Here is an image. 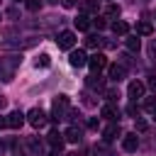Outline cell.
<instances>
[{"instance_id": "cell-1", "label": "cell", "mask_w": 156, "mask_h": 156, "mask_svg": "<svg viewBox=\"0 0 156 156\" xmlns=\"http://www.w3.org/2000/svg\"><path fill=\"white\" fill-rule=\"evenodd\" d=\"M20 63H22V56H20V54H10V56H0V80H5V83H10V80L15 78V73H17V68H20Z\"/></svg>"}, {"instance_id": "cell-2", "label": "cell", "mask_w": 156, "mask_h": 156, "mask_svg": "<svg viewBox=\"0 0 156 156\" xmlns=\"http://www.w3.org/2000/svg\"><path fill=\"white\" fill-rule=\"evenodd\" d=\"M51 115H54V119L58 122V119H63L66 117V112H68V95H58V98H54V105H51Z\"/></svg>"}, {"instance_id": "cell-3", "label": "cell", "mask_w": 156, "mask_h": 156, "mask_svg": "<svg viewBox=\"0 0 156 156\" xmlns=\"http://www.w3.org/2000/svg\"><path fill=\"white\" fill-rule=\"evenodd\" d=\"M24 117H27V122H29L34 129H39V127H44V124H46V112H44V110H39V107H32Z\"/></svg>"}, {"instance_id": "cell-4", "label": "cell", "mask_w": 156, "mask_h": 156, "mask_svg": "<svg viewBox=\"0 0 156 156\" xmlns=\"http://www.w3.org/2000/svg\"><path fill=\"white\" fill-rule=\"evenodd\" d=\"M88 66H90L93 73H100L102 68H107V56L105 54H93V56H88Z\"/></svg>"}, {"instance_id": "cell-5", "label": "cell", "mask_w": 156, "mask_h": 156, "mask_svg": "<svg viewBox=\"0 0 156 156\" xmlns=\"http://www.w3.org/2000/svg\"><path fill=\"white\" fill-rule=\"evenodd\" d=\"M56 44H58V49H73V44H76V34H73V32H68V29L58 32Z\"/></svg>"}, {"instance_id": "cell-6", "label": "cell", "mask_w": 156, "mask_h": 156, "mask_svg": "<svg viewBox=\"0 0 156 156\" xmlns=\"http://www.w3.org/2000/svg\"><path fill=\"white\" fill-rule=\"evenodd\" d=\"M124 76H127V68H124L122 63H112V66H107V78H110L112 83H119Z\"/></svg>"}, {"instance_id": "cell-7", "label": "cell", "mask_w": 156, "mask_h": 156, "mask_svg": "<svg viewBox=\"0 0 156 156\" xmlns=\"http://www.w3.org/2000/svg\"><path fill=\"white\" fill-rule=\"evenodd\" d=\"M68 63L73 66V68H80V66H85L88 63V56H85V51H71V56H68Z\"/></svg>"}, {"instance_id": "cell-8", "label": "cell", "mask_w": 156, "mask_h": 156, "mask_svg": "<svg viewBox=\"0 0 156 156\" xmlns=\"http://www.w3.org/2000/svg\"><path fill=\"white\" fill-rule=\"evenodd\" d=\"M127 95H129V100H139L144 95V83L141 80H132L129 88H127Z\"/></svg>"}, {"instance_id": "cell-9", "label": "cell", "mask_w": 156, "mask_h": 156, "mask_svg": "<svg viewBox=\"0 0 156 156\" xmlns=\"http://www.w3.org/2000/svg\"><path fill=\"white\" fill-rule=\"evenodd\" d=\"M24 119H27V117H24L20 110H15V112L7 115V127H10V129H20V127L24 124Z\"/></svg>"}, {"instance_id": "cell-10", "label": "cell", "mask_w": 156, "mask_h": 156, "mask_svg": "<svg viewBox=\"0 0 156 156\" xmlns=\"http://www.w3.org/2000/svg\"><path fill=\"white\" fill-rule=\"evenodd\" d=\"M117 136H122L119 124H115V122H112V124H107V127L102 129V139H105V141H115Z\"/></svg>"}, {"instance_id": "cell-11", "label": "cell", "mask_w": 156, "mask_h": 156, "mask_svg": "<svg viewBox=\"0 0 156 156\" xmlns=\"http://www.w3.org/2000/svg\"><path fill=\"white\" fill-rule=\"evenodd\" d=\"M136 146H139V136H136V132L122 136V149H124V151H136Z\"/></svg>"}, {"instance_id": "cell-12", "label": "cell", "mask_w": 156, "mask_h": 156, "mask_svg": "<svg viewBox=\"0 0 156 156\" xmlns=\"http://www.w3.org/2000/svg\"><path fill=\"white\" fill-rule=\"evenodd\" d=\"M63 136H66V141H71V144H78L80 139H83V132H80V127H68L66 132H63Z\"/></svg>"}, {"instance_id": "cell-13", "label": "cell", "mask_w": 156, "mask_h": 156, "mask_svg": "<svg viewBox=\"0 0 156 156\" xmlns=\"http://www.w3.org/2000/svg\"><path fill=\"white\" fill-rule=\"evenodd\" d=\"M63 141H66V139H63V134H58L56 129H54V132H49V144L54 146V151H61V149H63Z\"/></svg>"}, {"instance_id": "cell-14", "label": "cell", "mask_w": 156, "mask_h": 156, "mask_svg": "<svg viewBox=\"0 0 156 156\" xmlns=\"http://www.w3.org/2000/svg\"><path fill=\"white\" fill-rule=\"evenodd\" d=\"M73 24H76V29H80V32H85V29L90 27V17H88V15H78V17L73 20Z\"/></svg>"}, {"instance_id": "cell-15", "label": "cell", "mask_w": 156, "mask_h": 156, "mask_svg": "<svg viewBox=\"0 0 156 156\" xmlns=\"http://www.w3.org/2000/svg\"><path fill=\"white\" fill-rule=\"evenodd\" d=\"M83 15H98V0H83Z\"/></svg>"}, {"instance_id": "cell-16", "label": "cell", "mask_w": 156, "mask_h": 156, "mask_svg": "<svg viewBox=\"0 0 156 156\" xmlns=\"http://www.w3.org/2000/svg\"><path fill=\"white\" fill-rule=\"evenodd\" d=\"M112 32H115V34H127V32H129V24H127L124 20H117V22H112Z\"/></svg>"}, {"instance_id": "cell-17", "label": "cell", "mask_w": 156, "mask_h": 156, "mask_svg": "<svg viewBox=\"0 0 156 156\" xmlns=\"http://www.w3.org/2000/svg\"><path fill=\"white\" fill-rule=\"evenodd\" d=\"M136 34H141V37H149V34H154V27H151V22H139V24H136Z\"/></svg>"}, {"instance_id": "cell-18", "label": "cell", "mask_w": 156, "mask_h": 156, "mask_svg": "<svg viewBox=\"0 0 156 156\" xmlns=\"http://www.w3.org/2000/svg\"><path fill=\"white\" fill-rule=\"evenodd\" d=\"M88 85H90V88H98V90H102L105 80L100 78V73H93V76H88Z\"/></svg>"}, {"instance_id": "cell-19", "label": "cell", "mask_w": 156, "mask_h": 156, "mask_svg": "<svg viewBox=\"0 0 156 156\" xmlns=\"http://www.w3.org/2000/svg\"><path fill=\"white\" fill-rule=\"evenodd\" d=\"M100 115H102L105 119H110V122H115V119H117V110H115L112 105H105V107L100 110Z\"/></svg>"}, {"instance_id": "cell-20", "label": "cell", "mask_w": 156, "mask_h": 156, "mask_svg": "<svg viewBox=\"0 0 156 156\" xmlns=\"http://www.w3.org/2000/svg\"><path fill=\"white\" fill-rule=\"evenodd\" d=\"M34 66H37V68H39V66H41V68H49V66H51V58H49V54H41V56H37Z\"/></svg>"}, {"instance_id": "cell-21", "label": "cell", "mask_w": 156, "mask_h": 156, "mask_svg": "<svg viewBox=\"0 0 156 156\" xmlns=\"http://www.w3.org/2000/svg\"><path fill=\"white\" fill-rule=\"evenodd\" d=\"M124 44H127V49H129L132 54H136V51L141 49V44H139V39H136V37H132V39H127Z\"/></svg>"}, {"instance_id": "cell-22", "label": "cell", "mask_w": 156, "mask_h": 156, "mask_svg": "<svg viewBox=\"0 0 156 156\" xmlns=\"http://www.w3.org/2000/svg\"><path fill=\"white\" fill-rule=\"evenodd\" d=\"M144 110H146V112H151V115H156V95L144 100Z\"/></svg>"}, {"instance_id": "cell-23", "label": "cell", "mask_w": 156, "mask_h": 156, "mask_svg": "<svg viewBox=\"0 0 156 156\" xmlns=\"http://www.w3.org/2000/svg\"><path fill=\"white\" fill-rule=\"evenodd\" d=\"M105 17H119V5H115V2L107 5L105 7Z\"/></svg>"}, {"instance_id": "cell-24", "label": "cell", "mask_w": 156, "mask_h": 156, "mask_svg": "<svg viewBox=\"0 0 156 156\" xmlns=\"http://www.w3.org/2000/svg\"><path fill=\"white\" fill-rule=\"evenodd\" d=\"M100 44H102V39L95 37V34H90V37L85 39V46H90V49H95V46H100Z\"/></svg>"}, {"instance_id": "cell-25", "label": "cell", "mask_w": 156, "mask_h": 156, "mask_svg": "<svg viewBox=\"0 0 156 156\" xmlns=\"http://www.w3.org/2000/svg\"><path fill=\"white\" fill-rule=\"evenodd\" d=\"M39 7H41V0H27V10L29 12H37Z\"/></svg>"}, {"instance_id": "cell-26", "label": "cell", "mask_w": 156, "mask_h": 156, "mask_svg": "<svg viewBox=\"0 0 156 156\" xmlns=\"http://www.w3.org/2000/svg\"><path fill=\"white\" fill-rule=\"evenodd\" d=\"M93 24H95L98 29H105V24H107V22H105V17H95V20H93Z\"/></svg>"}, {"instance_id": "cell-27", "label": "cell", "mask_w": 156, "mask_h": 156, "mask_svg": "<svg viewBox=\"0 0 156 156\" xmlns=\"http://www.w3.org/2000/svg\"><path fill=\"white\" fill-rule=\"evenodd\" d=\"M146 127H149V124H146V122H144V119H136V129H139V132H144V129H146Z\"/></svg>"}, {"instance_id": "cell-28", "label": "cell", "mask_w": 156, "mask_h": 156, "mask_svg": "<svg viewBox=\"0 0 156 156\" xmlns=\"http://www.w3.org/2000/svg\"><path fill=\"white\" fill-rule=\"evenodd\" d=\"M149 88H151V90H154V95H156V76H154V78H149Z\"/></svg>"}, {"instance_id": "cell-29", "label": "cell", "mask_w": 156, "mask_h": 156, "mask_svg": "<svg viewBox=\"0 0 156 156\" xmlns=\"http://www.w3.org/2000/svg\"><path fill=\"white\" fill-rule=\"evenodd\" d=\"M61 2H63V7H76L78 0H61Z\"/></svg>"}, {"instance_id": "cell-30", "label": "cell", "mask_w": 156, "mask_h": 156, "mask_svg": "<svg viewBox=\"0 0 156 156\" xmlns=\"http://www.w3.org/2000/svg\"><path fill=\"white\" fill-rule=\"evenodd\" d=\"M0 127H7V119H2V117H0Z\"/></svg>"}, {"instance_id": "cell-31", "label": "cell", "mask_w": 156, "mask_h": 156, "mask_svg": "<svg viewBox=\"0 0 156 156\" xmlns=\"http://www.w3.org/2000/svg\"><path fill=\"white\" fill-rule=\"evenodd\" d=\"M46 2H51V5H56V2H58V0H46Z\"/></svg>"}, {"instance_id": "cell-32", "label": "cell", "mask_w": 156, "mask_h": 156, "mask_svg": "<svg viewBox=\"0 0 156 156\" xmlns=\"http://www.w3.org/2000/svg\"><path fill=\"white\" fill-rule=\"evenodd\" d=\"M66 156H78V154H66Z\"/></svg>"}]
</instances>
